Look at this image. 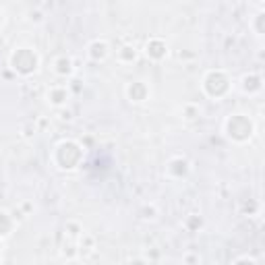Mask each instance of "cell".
Segmentation results:
<instances>
[{"label":"cell","mask_w":265,"mask_h":265,"mask_svg":"<svg viewBox=\"0 0 265 265\" xmlns=\"http://www.w3.org/2000/svg\"><path fill=\"white\" fill-rule=\"evenodd\" d=\"M81 155H83V151L77 143H73V141H64V143H60L58 149H56V162L64 170H73L81 162Z\"/></svg>","instance_id":"obj_1"},{"label":"cell","mask_w":265,"mask_h":265,"mask_svg":"<svg viewBox=\"0 0 265 265\" xmlns=\"http://www.w3.org/2000/svg\"><path fill=\"white\" fill-rule=\"evenodd\" d=\"M11 66L21 75H29L38 68V54L29 48H19L11 56Z\"/></svg>","instance_id":"obj_2"},{"label":"cell","mask_w":265,"mask_h":265,"mask_svg":"<svg viewBox=\"0 0 265 265\" xmlns=\"http://www.w3.org/2000/svg\"><path fill=\"white\" fill-rule=\"evenodd\" d=\"M226 131L234 141H246L251 137V133H253V122L246 116H242V114H234V116L228 118Z\"/></svg>","instance_id":"obj_3"},{"label":"cell","mask_w":265,"mask_h":265,"mask_svg":"<svg viewBox=\"0 0 265 265\" xmlns=\"http://www.w3.org/2000/svg\"><path fill=\"white\" fill-rule=\"evenodd\" d=\"M228 87H230V83H228V77L222 73V70H211L203 81V90L211 98H222L228 92Z\"/></svg>","instance_id":"obj_4"},{"label":"cell","mask_w":265,"mask_h":265,"mask_svg":"<svg viewBox=\"0 0 265 265\" xmlns=\"http://www.w3.org/2000/svg\"><path fill=\"white\" fill-rule=\"evenodd\" d=\"M127 94H129V98H131L133 102H143V100L147 98L149 90H147V85H145V83H141V81H135V83H131V85H129Z\"/></svg>","instance_id":"obj_5"},{"label":"cell","mask_w":265,"mask_h":265,"mask_svg":"<svg viewBox=\"0 0 265 265\" xmlns=\"http://www.w3.org/2000/svg\"><path fill=\"white\" fill-rule=\"evenodd\" d=\"M166 52L168 50H166V44L162 40H151L147 44V56L153 58V60H162L166 56Z\"/></svg>","instance_id":"obj_6"},{"label":"cell","mask_w":265,"mask_h":265,"mask_svg":"<svg viewBox=\"0 0 265 265\" xmlns=\"http://www.w3.org/2000/svg\"><path fill=\"white\" fill-rule=\"evenodd\" d=\"M106 54H108V46H106L104 42H94L90 46V56L94 60H102V58H106Z\"/></svg>","instance_id":"obj_7"},{"label":"cell","mask_w":265,"mask_h":265,"mask_svg":"<svg viewBox=\"0 0 265 265\" xmlns=\"http://www.w3.org/2000/svg\"><path fill=\"white\" fill-rule=\"evenodd\" d=\"M168 170H170L174 176H185V174H187V170H189V164H187L185 160H172Z\"/></svg>","instance_id":"obj_8"},{"label":"cell","mask_w":265,"mask_h":265,"mask_svg":"<svg viewBox=\"0 0 265 265\" xmlns=\"http://www.w3.org/2000/svg\"><path fill=\"white\" fill-rule=\"evenodd\" d=\"M66 98H68V94H66V90H62V87H56V90H52V92H50V102L54 104V106L64 104Z\"/></svg>","instance_id":"obj_9"},{"label":"cell","mask_w":265,"mask_h":265,"mask_svg":"<svg viewBox=\"0 0 265 265\" xmlns=\"http://www.w3.org/2000/svg\"><path fill=\"white\" fill-rule=\"evenodd\" d=\"M244 90L246 92H259L261 90V79L251 75V77H244Z\"/></svg>","instance_id":"obj_10"},{"label":"cell","mask_w":265,"mask_h":265,"mask_svg":"<svg viewBox=\"0 0 265 265\" xmlns=\"http://www.w3.org/2000/svg\"><path fill=\"white\" fill-rule=\"evenodd\" d=\"M11 228H13V224H11V218L5 214V211H0V236L9 234V232H11Z\"/></svg>","instance_id":"obj_11"},{"label":"cell","mask_w":265,"mask_h":265,"mask_svg":"<svg viewBox=\"0 0 265 265\" xmlns=\"http://www.w3.org/2000/svg\"><path fill=\"white\" fill-rule=\"evenodd\" d=\"M56 73H58V75H68V73H70V60H68V58L62 56V58L56 60Z\"/></svg>","instance_id":"obj_12"},{"label":"cell","mask_w":265,"mask_h":265,"mask_svg":"<svg viewBox=\"0 0 265 265\" xmlns=\"http://www.w3.org/2000/svg\"><path fill=\"white\" fill-rule=\"evenodd\" d=\"M135 56H137V52H135V48H131V46H125L120 50V58L122 60H135Z\"/></svg>","instance_id":"obj_13"},{"label":"cell","mask_w":265,"mask_h":265,"mask_svg":"<svg viewBox=\"0 0 265 265\" xmlns=\"http://www.w3.org/2000/svg\"><path fill=\"white\" fill-rule=\"evenodd\" d=\"M236 265H255V263H253V261H249V259H240Z\"/></svg>","instance_id":"obj_14"},{"label":"cell","mask_w":265,"mask_h":265,"mask_svg":"<svg viewBox=\"0 0 265 265\" xmlns=\"http://www.w3.org/2000/svg\"><path fill=\"white\" fill-rule=\"evenodd\" d=\"M191 224H193V226H201V220H197V218H191Z\"/></svg>","instance_id":"obj_15"},{"label":"cell","mask_w":265,"mask_h":265,"mask_svg":"<svg viewBox=\"0 0 265 265\" xmlns=\"http://www.w3.org/2000/svg\"><path fill=\"white\" fill-rule=\"evenodd\" d=\"M133 265H143V263H141V261H135V263H133Z\"/></svg>","instance_id":"obj_16"},{"label":"cell","mask_w":265,"mask_h":265,"mask_svg":"<svg viewBox=\"0 0 265 265\" xmlns=\"http://www.w3.org/2000/svg\"><path fill=\"white\" fill-rule=\"evenodd\" d=\"M0 23H3V13H0Z\"/></svg>","instance_id":"obj_17"},{"label":"cell","mask_w":265,"mask_h":265,"mask_svg":"<svg viewBox=\"0 0 265 265\" xmlns=\"http://www.w3.org/2000/svg\"><path fill=\"white\" fill-rule=\"evenodd\" d=\"M0 44H3V38H0Z\"/></svg>","instance_id":"obj_18"}]
</instances>
